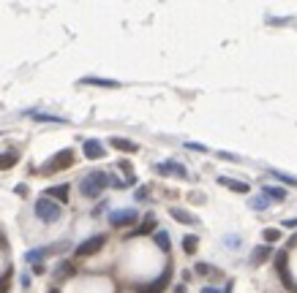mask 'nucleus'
I'll return each mask as SVG.
<instances>
[{
    "instance_id": "423d86ee",
    "label": "nucleus",
    "mask_w": 297,
    "mask_h": 293,
    "mask_svg": "<svg viewBox=\"0 0 297 293\" xmlns=\"http://www.w3.org/2000/svg\"><path fill=\"white\" fill-rule=\"evenodd\" d=\"M137 217H139L137 209H117V212L109 215V223H112L115 228H123V225H131Z\"/></svg>"
},
{
    "instance_id": "f03ea898",
    "label": "nucleus",
    "mask_w": 297,
    "mask_h": 293,
    "mask_svg": "<svg viewBox=\"0 0 297 293\" xmlns=\"http://www.w3.org/2000/svg\"><path fill=\"white\" fill-rule=\"evenodd\" d=\"M60 215H63V209H60L58 201L46 199V196H41V199L36 201V217L41 220V223H58Z\"/></svg>"
},
{
    "instance_id": "1a4fd4ad",
    "label": "nucleus",
    "mask_w": 297,
    "mask_h": 293,
    "mask_svg": "<svg viewBox=\"0 0 297 293\" xmlns=\"http://www.w3.org/2000/svg\"><path fill=\"white\" fill-rule=\"evenodd\" d=\"M218 185L221 187H229V190H234V193H248V182H240V179H232V177H218Z\"/></svg>"
},
{
    "instance_id": "9b49d317",
    "label": "nucleus",
    "mask_w": 297,
    "mask_h": 293,
    "mask_svg": "<svg viewBox=\"0 0 297 293\" xmlns=\"http://www.w3.org/2000/svg\"><path fill=\"white\" fill-rule=\"evenodd\" d=\"M109 144H112L115 149H120V152H137L139 144H134L131 139H123V136H112L109 139Z\"/></svg>"
},
{
    "instance_id": "6ab92c4d",
    "label": "nucleus",
    "mask_w": 297,
    "mask_h": 293,
    "mask_svg": "<svg viewBox=\"0 0 297 293\" xmlns=\"http://www.w3.org/2000/svg\"><path fill=\"white\" fill-rule=\"evenodd\" d=\"M197 247H199V239H197L194 234L183 236V250H185V252H197Z\"/></svg>"
},
{
    "instance_id": "412c9836",
    "label": "nucleus",
    "mask_w": 297,
    "mask_h": 293,
    "mask_svg": "<svg viewBox=\"0 0 297 293\" xmlns=\"http://www.w3.org/2000/svg\"><path fill=\"white\" fill-rule=\"evenodd\" d=\"M155 244H158L164 252H169V234L167 231H155Z\"/></svg>"
},
{
    "instance_id": "7ed1b4c3",
    "label": "nucleus",
    "mask_w": 297,
    "mask_h": 293,
    "mask_svg": "<svg viewBox=\"0 0 297 293\" xmlns=\"http://www.w3.org/2000/svg\"><path fill=\"white\" fill-rule=\"evenodd\" d=\"M71 163H74V152H71V149H60V152H55L52 160L46 163V171H63Z\"/></svg>"
},
{
    "instance_id": "a878e982",
    "label": "nucleus",
    "mask_w": 297,
    "mask_h": 293,
    "mask_svg": "<svg viewBox=\"0 0 297 293\" xmlns=\"http://www.w3.org/2000/svg\"><path fill=\"white\" fill-rule=\"evenodd\" d=\"M55 272H58L60 277H68V274L74 272V266H71V264H66V261H60V264H58V269H55Z\"/></svg>"
},
{
    "instance_id": "20e7f679",
    "label": "nucleus",
    "mask_w": 297,
    "mask_h": 293,
    "mask_svg": "<svg viewBox=\"0 0 297 293\" xmlns=\"http://www.w3.org/2000/svg\"><path fill=\"white\" fill-rule=\"evenodd\" d=\"M155 171H158L161 177H180V179H185V177H188V171H185V166H183V163H177V160H164V163H158V166H155Z\"/></svg>"
},
{
    "instance_id": "cd10ccee",
    "label": "nucleus",
    "mask_w": 297,
    "mask_h": 293,
    "mask_svg": "<svg viewBox=\"0 0 297 293\" xmlns=\"http://www.w3.org/2000/svg\"><path fill=\"white\" fill-rule=\"evenodd\" d=\"M276 269H278V272H284V269H286V252H278V255H276Z\"/></svg>"
},
{
    "instance_id": "f257e3e1",
    "label": "nucleus",
    "mask_w": 297,
    "mask_h": 293,
    "mask_svg": "<svg viewBox=\"0 0 297 293\" xmlns=\"http://www.w3.org/2000/svg\"><path fill=\"white\" fill-rule=\"evenodd\" d=\"M109 182H112V179H109L104 171H90L88 177L82 179V185H79L82 187V196H85V199H98V196L109 187Z\"/></svg>"
},
{
    "instance_id": "f3484780",
    "label": "nucleus",
    "mask_w": 297,
    "mask_h": 293,
    "mask_svg": "<svg viewBox=\"0 0 297 293\" xmlns=\"http://www.w3.org/2000/svg\"><path fill=\"white\" fill-rule=\"evenodd\" d=\"M270 174H273V177H276L278 182H284V185H292V187H297V177H292V174H284V171H276V169H273Z\"/></svg>"
},
{
    "instance_id": "4468645a",
    "label": "nucleus",
    "mask_w": 297,
    "mask_h": 293,
    "mask_svg": "<svg viewBox=\"0 0 297 293\" xmlns=\"http://www.w3.org/2000/svg\"><path fill=\"white\" fill-rule=\"evenodd\" d=\"M270 252H273V247H270V244H259V247L254 250V255H251V264H254V266L264 264V261L270 258Z\"/></svg>"
},
{
    "instance_id": "4be33fe9",
    "label": "nucleus",
    "mask_w": 297,
    "mask_h": 293,
    "mask_svg": "<svg viewBox=\"0 0 297 293\" xmlns=\"http://www.w3.org/2000/svg\"><path fill=\"white\" fill-rule=\"evenodd\" d=\"M46 255V250H41V247H38V250H30V252H25V261H28V264H38V261H41Z\"/></svg>"
},
{
    "instance_id": "2f4dec72",
    "label": "nucleus",
    "mask_w": 297,
    "mask_h": 293,
    "mask_svg": "<svg viewBox=\"0 0 297 293\" xmlns=\"http://www.w3.org/2000/svg\"><path fill=\"white\" fill-rule=\"evenodd\" d=\"M6 285H9V274H3V280H0V293H6Z\"/></svg>"
},
{
    "instance_id": "2eb2a0df",
    "label": "nucleus",
    "mask_w": 297,
    "mask_h": 293,
    "mask_svg": "<svg viewBox=\"0 0 297 293\" xmlns=\"http://www.w3.org/2000/svg\"><path fill=\"white\" fill-rule=\"evenodd\" d=\"M169 215L177 220V223H185V225H197V217L191 215V212H185V209H169Z\"/></svg>"
},
{
    "instance_id": "39448f33",
    "label": "nucleus",
    "mask_w": 297,
    "mask_h": 293,
    "mask_svg": "<svg viewBox=\"0 0 297 293\" xmlns=\"http://www.w3.org/2000/svg\"><path fill=\"white\" fill-rule=\"evenodd\" d=\"M106 244V236H90V239H85L79 247H76V255H82V258H88V255H93V252H98L101 247Z\"/></svg>"
},
{
    "instance_id": "5701e85b",
    "label": "nucleus",
    "mask_w": 297,
    "mask_h": 293,
    "mask_svg": "<svg viewBox=\"0 0 297 293\" xmlns=\"http://www.w3.org/2000/svg\"><path fill=\"white\" fill-rule=\"evenodd\" d=\"M194 272H197V274H205V277H213V274H218V272H215V269L210 266V264H197V266H194Z\"/></svg>"
},
{
    "instance_id": "6e6552de",
    "label": "nucleus",
    "mask_w": 297,
    "mask_h": 293,
    "mask_svg": "<svg viewBox=\"0 0 297 293\" xmlns=\"http://www.w3.org/2000/svg\"><path fill=\"white\" fill-rule=\"evenodd\" d=\"M169 274H172L169 269H164V274L158 277V280H153V282L142 285V288H139V293H161V290L169 285Z\"/></svg>"
},
{
    "instance_id": "f8f14e48",
    "label": "nucleus",
    "mask_w": 297,
    "mask_h": 293,
    "mask_svg": "<svg viewBox=\"0 0 297 293\" xmlns=\"http://www.w3.org/2000/svg\"><path fill=\"white\" fill-rule=\"evenodd\" d=\"M262 196H264L267 201H284V199H286V190L278 187V185H267V187L262 190Z\"/></svg>"
},
{
    "instance_id": "ddd939ff",
    "label": "nucleus",
    "mask_w": 297,
    "mask_h": 293,
    "mask_svg": "<svg viewBox=\"0 0 297 293\" xmlns=\"http://www.w3.org/2000/svg\"><path fill=\"white\" fill-rule=\"evenodd\" d=\"M82 84H93V87H120V82H115V79H101V76H85Z\"/></svg>"
},
{
    "instance_id": "9d476101",
    "label": "nucleus",
    "mask_w": 297,
    "mask_h": 293,
    "mask_svg": "<svg viewBox=\"0 0 297 293\" xmlns=\"http://www.w3.org/2000/svg\"><path fill=\"white\" fill-rule=\"evenodd\" d=\"M46 199L58 201V204H66L68 201V185H55V187H46Z\"/></svg>"
},
{
    "instance_id": "b1692460",
    "label": "nucleus",
    "mask_w": 297,
    "mask_h": 293,
    "mask_svg": "<svg viewBox=\"0 0 297 293\" xmlns=\"http://www.w3.org/2000/svg\"><path fill=\"white\" fill-rule=\"evenodd\" d=\"M30 117H33V120H38V122H63L60 117H52V114H38V112H30Z\"/></svg>"
},
{
    "instance_id": "aec40b11",
    "label": "nucleus",
    "mask_w": 297,
    "mask_h": 293,
    "mask_svg": "<svg viewBox=\"0 0 297 293\" xmlns=\"http://www.w3.org/2000/svg\"><path fill=\"white\" fill-rule=\"evenodd\" d=\"M17 160H19L17 152H3V155H0V169H11Z\"/></svg>"
},
{
    "instance_id": "c85d7f7f",
    "label": "nucleus",
    "mask_w": 297,
    "mask_h": 293,
    "mask_svg": "<svg viewBox=\"0 0 297 293\" xmlns=\"http://www.w3.org/2000/svg\"><path fill=\"white\" fill-rule=\"evenodd\" d=\"M218 157H221V160H240V157L232 155V152H218Z\"/></svg>"
},
{
    "instance_id": "72a5a7b5",
    "label": "nucleus",
    "mask_w": 297,
    "mask_h": 293,
    "mask_svg": "<svg viewBox=\"0 0 297 293\" xmlns=\"http://www.w3.org/2000/svg\"><path fill=\"white\" fill-rule=\"evenodd\" d=\"M175 293H185V285L180 282V285H175Z\"/></svg>"
},
{
    "instance_id": "bb28decb",
    "label": "nucleus",
    "mask_w": 297,
    "mask_h": 293,
    "mask_svg": "<svg viewBox=\"0 0 297 293\" xmlns=\"http://www.w3.org/2000/svg\"><path fill=\"white\" fill-rule=\"evenodd\" d=\"M185 149H191V152H207V144H199V141H185Z\"/></svg>"
},
{
    "instance_id": "7c9ffc66",
    "label": "nucleus",
    "mask_w": 297,
    "mask_h": 293,
    "mask_svg": "<svg viewBox=\"0 0 297 293\" xmlns=\"http://www.w3.org/2000/svg\"><path fill=\"white\" fill-rule=\"evenodd\" d=\"M284 228H297V217H289V220H284Z\"/></svg>"
},
{
    "instance_id": "473e14b6",
    "label": "nucleus",
    "mask_w": 297,
    "mask_h": 293,
    "mask_svg": "<svg viewBox=\"0 0 297 293\" xmlns=\"http://www.w3.org/2000/svg\"><path fill=\"white\" fill-rule=\"evenodd\" d=\"M19 282H22V288H30V277H28V274H22Z\"/></svg>"
},
{
    "instance_id": "393cba45",
    "label": "nucleus",
    "mask_w": 297,
    "mask_h": 293,
    "mask_svg": "<svg viewBox=\"0 0 297 293\" xmlns=\"http://www.w3.org/2000/svg\"><path fill=\"white\" fill-rule=\"evenodd\" d=\"M267 199L264 196H259V199H251V209H256V212H262V209H267Z\"/></svg>"
},
{
    "instance_id": "c756f323",
    "label": "nucleus",
    "mask_w": 297,
    "mask_h": 293,
    "mask_svg": "<svg viewBox=\"0 0 297 293\" xmlns=\"http://www.w3.org/2000/svg\"><path fill=\"white\" fill-rule=\"evenodd\" d=\"M202 293H229V290H221V288H213V285H207V288H202Z\"/></svg>"
},
{
    "instance_id": "a211bd4d",
    "label": "nucleus",
    "mask_w": 297,
    "mask_h": 293,
    "mask_svg": "<svg viewBox=\"0 0 297 293\" xmlns=\"http://www.w3.org/2000/svg\"><path fill=\"white\" fill-rule=\"evenodd\" d=\"M262 236H264V244H276L281 239V231H278V228H264Z\"/></svg>"
},
{
    "instance_id": "dca6fc26",
    "label": "nucleus",
    "mask_w": 297,
    "mask_h": 293,
    "mask_svg": "<svg viewBox=\"0 0 297 293\" xmlns=\"http://www.w3.org/2000/svg\"><path fill=\"white\" fill-rule=\"evenodd\" d=\"M153 228H155V217H153V215H147V217L142 220V223H139L137 231H131L128 236H145V234H150Z\"/></svg>"
},
{
    "instance_id": "0eeeda50",
    "label": "nucleus",
    "mask_w": 297,
    "mask_h": 293,
    "mask_svg": "<svg viewBox=\"0 0 297 293\" xmlns=\"http://www.w3.org/2000/svg\"><path fill=\"white\" fill-rule=\"evenodd\" d=\"M82 152H85V157H88V160H101V157L106 155V149L101 147V141H96V139H88L82 144Z\"/></svg>"
}]
</instances>
